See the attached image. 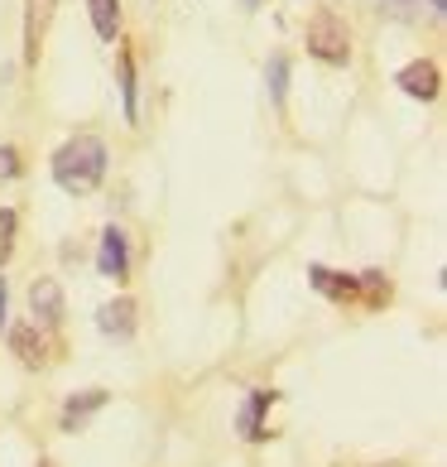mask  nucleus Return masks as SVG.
<instances>
[{
  "instance_id": "16",
  "label": "nucleus",
  "mask_w": 447,
  "mask_h": 467,
  "mask_svg": "<svg viewBox=\"0 0 447 467\" xmlns=\"http://www.w3.org/2000/svg\"><path fill=\"white\" fill-rule=\"evenodd\" d=\"M15 174H20V154L10 145H0V179H15Z\"/></svg>"
},
{
  "instance_id": "6",
  "label": "nucleus",
  "mask_w": 447,
  "mask_h": 467,
  "mask_svg": "<svg viewBox=\"0 0 447 467\" xmlns=\"http://www.w3.org/2000/svg\"><path fill=\"white\" fill-rule=\"evenodd\" d=\"M54 20V0H29L25 10V58L39 63V44H44V29Z\"/></svg>"
},
{
  "instance_id": "15",
  "label": "nucleus",
  "mask_w": 447,
  "mask_h": 467,
  "mask_svg": "<svg viewBox=\"0 0 447 467\" xmlns=\"http://www.w3.org/2000/svg\"><path fill=\"white\" fill-rule=\"evenodd\" d=\"M265 78H269V97H274V101H284V82H289V63H284V58H269V73H265Z\"/></svg>"
},
{
  "instance_id": "8",
  "label": "nucleus",
  "mask_w": 447,
  "mask_h": 467,
  "mask_svg": "<svg viewBox=\"0 0 447 467\" xmlns=\"http://www.w3.org/2000/svg\"><path fill=\"white\" fill-rule=\"evenodd\" d=\"M101 405H107V390H82V395H73V400L63 405V429H67V434H77V429L87 424Z\"/></svg>"
},
{
  "instance_id": "5",
  "label": "nucleus",
  "mask_w": 447,
  "mask_h": 467,
  "mask_svg": "<svg viewBox=\"0 0 447 467\" xmlns=\"http://www.w3.org/2000/svg\"><path fill=\"white\" fill-rule=\"evenodd\" d=\"M29 308H34V318L48 323V327H58L63 323V285L58 280H34L29 285Z\"/></svg>"
},
{
  "instance_id": "11",
  "label": "nucleus",
  "mask_w": 447,
  "mask_h": 467,
  "mask_svg": "<svg viewBox=\"0 0 447 467\" xmlns=\"http://www.w3.org/2000/svg\"><path fill=\"white\" fill-rule=\"evenodd\" d=\"M87 15H92L97 39H116L120 34V0H87Z\"/></svg>"
},
{
  "instance_id": "13",
  "label": "nucleus",
  "mask_w": 447,
  "mask_h": 467,
  "mask_svg": "<svg viewBox=\"0 0 447 467\" xmlns=\"http://www.w3.org/2000/svg\"><path fill=\"white\" fill-rule=\"evenodd\" d=\"M15 232H20V217H15V207H0V265H5L10 251H15Z\"/></svg>"
},
{
  "instance_id": "18",
  "label": "nucleus",
  "mask_w": 447,
  "mask_h": 467,
  "mask_svg": "<svg viewBox=\"0 0 447 467\" xmlns=\"http://www.w3.org/2000/svg\"><path fill=\"white\" fill-rule=\"evenodd\" d=\"M428 5H433V15H442V10H447V0H428Z\"/></svg>"
},
{
  "instance_id": "12",
  "label": "nucleus",
  "mask_w": 447,
  "mask_h": 467,
  "mask_svg": "<svg viewBox=\"0 0 447 467\" xmlns=\"http://www.w3.org/2000/svg\"><path fill=\"white\" fill-rule=\"evenodd\" d=\"M10 348L20 352L25 367H39V361H44V342H34V327H29V323H20V327L10 333Z\"/></svg>"
},
{
  "instance_id": "10",
  "label": "nucleus",
  "mask_w": 447,
  "mask_h": 467,
  "mask_svg": "<svg viewBox=\"0 0 447 467\" xmlns=\"http://www.w3.org/2000/svg\"><path fill=\"white\" fill-rule=\"evenodd\" d=\"M97 323H101V333H111V337H130L135 333V299H111L97 314Z\"/></svg>"
},
{
  "instance_id": "19",
  "label": "nucleus",
  "mask_w": 447,
  "mask_h": 467,
  "mask_svg": "<svg viewBox=\"0 0 447 467\" xmlns=\"http://www.w3.org/2000/svg\"><path fill=\"white\" fill-rule=\"evenodd\" d=\"M39 467H48V462H39Z\"/></svg>"
},
{
  "instance_id": "4",
  "label": "nucleus",
  "mask_w": 447,
  "mask_h": 467,
  "mask_svg": "<svg viewBox=\"0 0 447 467\" xmlns=\"http://www.w3.org/2000/svg\"><path fill=\"white\" fill-rule=\"evenodd\" d=\"M130 270V241L120 227H107L101 232V251H97V275H107V280H126Z\"/></svg>"
},
{
  "instance_id": "17",
  "label": "nucleus",
  "mask_w": 447,
  "mask_h": 467,
  "mask_svg": "<svg viewBox=\"0 0 447 467\" xmlns=\"http://www.w3.org/2000/svg\"><path fill=\"white\" fill-rule=\"evenodd\" d=\"M5 304H10V294H5V280H0V327H5Z\"/></svg>"
},
{
  "instance_id": "14",
  "label": "nucleus",
  "mask_w": 447,
  "mask_h": 467,
  "mask_svg": "<svg viewBox=\"0 0 447 467\" xmlns=\"http://www.w3.org/2000/svg\"><path fill=\"white\" fill-rule=\"evenodd\" d=\"M120 92H126V116L135 120V63H130V54H120Z\"/></svg>"
},
{
  "instance_id": "1",
  "label": "nucleus",
  "mask_w": 447,
  "mask_h": 467,
  "mask_svg": "<svg viewBox=\"0 0 447 467\" xmlns=\"http://www.w3.org/2000/svg\"><path fill=\"white\" fill-rule=\"evenodd\" d=\"M101 179H107V145L97 135H73L54 154V183L63 193H92Z\"/></svg>"
},
{
  "instance_id": "7",
  "label": "nucleus",
  "mask_w": 447,
  "mask_h": 467,
  "mask_svg": "<svg viewBox=\"0 0 447 467\" xmlns=\"http://www.w3.org/2000/svg\"><path fill=\"white\" fill-rule=\"evenodd\" d=\"M308 280H313L318 294H328V299H356V294H361V275H337L328 265H313V270H308Z\"/></svg>"
},
{
  "instance_id": "2",
  "label": "nucleus",
  "mask_w": 447,
  "mask_h": 467,
  "mask_svg": "<svg viewBox=\"0 0 447 467\" xmlns=\"http://www.w3.org/2000/svg\"><path fill=\"white\" fill-rule=\"evenodd\" d=\"M308 54L322 58V63H347L351 58V34H347V20H337V15H318L313 25H308Z\"/></svg>"
},
{
  "instance_id": "9",
  "label": "nucleus",
  "mask_w": 447,
  "mask_h": 467,
  "mask_svg": "<svg viewBox=\"0 0 447 467\" xmlns=\"http://www.w3.org/2000/svg\"><path fill=\"white\" fill-rule=\"evenodd\" d=\"M269 405H274V390H250V400H246V410H240V420H236L240 439H260L265 434V410Z\"/></svg>"
},
{
  "instance_id": "3",
  "label": "nucleus",
  "mask_w": 447,
  "mask_h": 467,
  "mask_svg": "<svg viewBox=\"0 0 447 467\" xmlns=\"http://www.w3.org/2000/svg\"><path fill=\"white\" fill-rule=\"evenodd\" d=\"M394 82H400V92L404 97H414V101H433L442 92V67L433 58H414V63H404L400 73H394Z\"/></svg>"
}]
</instances>
